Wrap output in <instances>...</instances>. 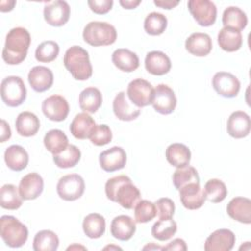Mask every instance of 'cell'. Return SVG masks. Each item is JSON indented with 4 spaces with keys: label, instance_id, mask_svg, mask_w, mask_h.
I'll return each mask as SVG.
<instances>
[{
    "label": "cell",
    "instance_id": "47",
    "mask_svg": "<svg viewBox=\"0 0 251 251\" xmlns=\"http://www.w3.org/2000/svg\"><path fill=\"white\" fill-rule=\"evenodd\" d=\"M87 4L92 12L98 15L107 14L113 7V0H89Z\"/></svg>",
    "mask_w": 251,
    "mask_h": 251
},
{
    "label": "cell",
    "instance_id": "20",
    "mask_svg": "<svg viewBox=\"0 0 251 251\" xmlns=\"http://www.w3.org/2000/svg\"><path fill=\"white\" fill-rule=\"evenodd\" d=\"M227 215L242 224H251V200L246 197H234L226 206Z\"/></svg>",
    "mask_w": 251,
    "mask_h": 251
},
{
    "label": "cell",
    "instance_id": "37",
    "mask_svg": "<svg viewBox=\"0 0 251 251\" xmlns=\"http://www.w3.org/2000/svg\"><path fill=\"white\" fill-rule=\"evenodd\" d=\"M80 157L81 153L78 147L73 144H69L64 151L53 155V161L57 167L62 169H69L75 167L79 162Z\"/></svg>",
    "mask_w": 251,
    "mask_h": 251
},
{
    "label": "cell",
    "instance_id": "28",
    "mask_svg": "<svg viewBox=\"0 0 251 251\" xmlns=\"http://www.w3.org/2000/svg\"><path fill=\"white\" fill-rule=\"evenodd\" d=\"M17 132L25 137L33 136L37 133L40 127V122L37 116L31 112H22L16 119Z\"/></svg>",
    "mask_w": 251,
    "mask_h": 251
},
{
    "label": "cell",
    "instance_id": "45",
    "mask_svg": "<svg viewBox=\"0 0 251 251\" xmlns=\"http://www.w3.org/2000/svg\"><path fill=\"white\" fill-rule=\"evenodd\" d=\"M156 207V216L159 220H167L172 219L175 213V203L173 200L167 197H163L158 199L155 203Z\"/></svg>",
    "mask_w": 251,
    "mask_h": 251
},
{
    "label": "cell",
    "instance_id": "18",
    "mask_svg": "<svg viewBox=\"0 0 251 251\" xmlns=\"http://www.w3.org/2000/svg\"><path fill=\"white\" fill-rule=\"evenodd\" d=\"M43 178L37 173L25 175L20 181L19 192L24 200L36 199L43 191Z\"/></svg>",
    "mask_w": 251,
    "mask_h": 251
},
{
    "label": "cell",
    "instance_id": "14",
    "mask_svg": "<svg viewBox=\"0 0 251 251\" xmlns=\"http://www.w3.org/2000/svg\"><path fill=\"white\" fill-rule=\"evenodd\" d=\"M235 243L234 233L226 228H220L212 232L205 241L206 251H229Z\"/></svg>",
    "mask_w": 251,
    "mask_h": 251
},
{
    "label": "cell",
    "instance_id": "2",
    "mask_svg": "<svg viewBox=\"0 0 251 251\" xmlns=\"http://www.w3.org/2000/svg\"><path fill=\"white\" fill-rule=\"evenodd\" d=\"M64 66L76 80H87L92 75V65L85 49L74 45L64 55Z\"/></svg>",
    "mask_w": 251,
    "mask_h": 251
},
{
    "label": "cell",
    "instance_id": "39",
    "mask_svg": "<svg viewBox=\"0 0 251 251\" xmlns=\"http://www.w3.org/2000/svg\"><path fill=\"white\" fill-rule=\"evenodd\" d=\"M204 192L208 201L212 203H220L226 197L227 188L222 180L218 178H212L205 183Z\"/></svg>",
    "mask_w": 251,
    "mask_h": 251
},
{
    "label": "cell",
    "instance_id": "51",
    "mask_svg": "<svg viewBox=\"0 0 251 251\" xmlns=\"http://www.w3.org/2000/svg\"><path fill=\"white\" fill-rule=\"evenodd\" d=\"M119 3L124 9L130 10V9H135L141 3V1L140 0H120Z\"/></svg>",
    "mask_w": 251,
    "mask_h": 251
},
{
    "label": "cell",
    "instance_id": "33",
    "mask_svg": "<svg viewBox=\"0 0 251 251\" xmlns=\"http://www.w3.org/2000/svg\"><path fill=\"white\" fill-rule=\"evenodd\" d=\"M82 228L87 237L91 239L99 238L105 232V219L102 215L98 213H91L84 218L82 223Z\"/></svg>",
    "mask_w": 251,
    "mask_h": 251
},
{
    "label": "cell",
    "instance_id": "49",
    "mask_svg": "<svg viewBox=\"0 0 251 251\" xmlns=\"http://www.w3.org/2000/svg\"><path fill=\"white\" fill-rule=\"evenodd\" d=\"M154 4L157 7H160L162 9L171 10L177 6L179 4V1H174V0H154Z\"/></svg>",
    "mask_w": 251,
    "mask_h": 251
},
{
    "label": "cell",
    "instance_id": "34",
    "mask_svg": "<svg viewBox=\"0 0 251 251\" xmlns=\"http://www.w3.org/2000/svg\"><path fill=\"white\" fill-rule=\"evenodd\" d=\"M23 198L19 192V187L14 184H4L0 189V205L7 210H17L23 204Z\"/></svg>",
    "mask_w": 251,
    "mask_h": 251
},
{
    "label": "cell",
    "instance_id": "4",
    "mask_svg": "<svg viewBox=\"0 0 251 251\" xmlns=\"http://www.w3.org/2000/svg\"><path fill=\"white\" fill-rule=\"evenodd\" d=\"M82 37L91 46H107L115 43L117 30L106 22H90L83 28Z\"/></svg>",
    "mask_w": 251,
    "mask_h": 251
},
{
    "label": "cell",
    "instance_id": "12",
    "mask_svg": "<svg viewBox=\"0 0 251 251\" xmlns=\"http://www.w3.org/2000/svg\"><path fill=\"white\" fill-rule=\"evenodd\" d=\"M71 9L69 4L63 0L49 2L44 6L43 16L46 23L52 26H62L70 19Z\"/></svg>",
    "mask_w": 251,
    "mask_h": 251
},
{
    "label": "cell",
    "instance_id": "10",
    "mask_svg": "<svg viewBox=\"0 0 251 251\" xmlns=\"http://www.w3.org/2000/svg\"><path fill=\"white\" fill-rule=\"evenodd\" d=\"M212 85L215 91L226 98L237 96L240 90V81L238 78L227 72H218L212 78Z\"/></svg>",
    "mask_w": 251,
    "mask_h": 251
},
{
    "label": "cell",
    "instance_id": "27",
    "mask_svg": "<svg viewBox=\"0 0 251 251\" xmlns=\"http://www.w3.org/2000/svg\"><path fill=\"white\" fill-rule=\"evenodd\" d=\"M113 64L121 71L131 73L139 67L138 56L126 48H119L112 54Z\"/></svg>",
    "mask_w": 251,
    "mask_h": 251
},
{
    "label": "cell",
    "instance_id": "6",
    "mask_svg": "<svg viewBox=\"0 0 251 251\" xmlns=\"http://www.w3.org/2000/svg\"><path fill=\"white\" fill-rule=\"evenodd\" d=\"M85 183L77 174H69L62 176L57 183V193L65 201H75L84 192Z\"/></svg>",
    "mask_w": 251,
    "mask_h": 251
},
{
    "label": "cell",
    "instance_id": "24",
    "mask_svg": "<svg viewBox=\"0 0 251 251\" xmlns=\"http://www.w3.org/2000/svg\"><path fill=\"white\" fill-rule=\"evenodd\" d=\"M213 44L209 34L203 32H194L185 40V49L197 57H205L212 50Z\"/></svg>",
    "mask_w": 251,
    "mask_h": 251
},
{
    "label": "cell",
    "instance_id": "26",
    "mask_svg": "<svg viewBox=\"0 0 251 251\" xmlns=\"http://www.w3.org/2000/svg\"><path fill=\"white\" fill-rule=\"evenodd\" d=\"M4 160L9 169L15 172H21L28 164V154L21 145H11L4 153Z\"/></svg>",
    "mask_w": 251,
    "mask_h": 251
},
{
    "label": "cell",
    "instance_id": "13",
    "mask_svg": "<svg viewBox=\"0 0 251 251\" xmlns=\"http://www.w3.org/2000/svg\"><path fill=\"white\" fill-rule=\"evenodd\" d=\"M178 191L181 204L188 210L199 209L206 201V195L204 189L200 186V182L188 183Z\"/></svg>",
    "mask_w": 251,
    "mask_h": 251
},
{
    "label": "cell",
    "instance_id": "5",
    "mask_svg": "<svg viewBox=\"0 0 251 251\" xmlns=\"http://www.w3.org/2000/svg\"><path fill=\"white\" fill-rule=\"evenodd\" d=\"M2 101L9 107L22 105L26 98V88L20 76L10 75L1 82L0 88Z\"/></svg>",
    "mask_w": 251,
    "mask_h": 251
},
{
    "label": "cell",
    "instance_id": "7",
    "mask_svg": "<svg viewBox=\"0 0 251 251\" xmlns=\"http://www.w3.org/2000/svg\"><path fill=\"white\" fill-rule=\"evenodd\" d=\"M153 94L154 88L152 84L143 78L133 79L127 85L126 95L128 99L138 108L150 105L152 103Z\"/></svg>",
    "mask_w": 251,
    "mask_h": 251
},
{
    "label": "cell",
    "instance_id": "35",
    "mask_svg": "<svg viewBox=\"0 0 251 251\" xmlns=\"http://www.w3.org/2000/svg\"><path fill=\"white\" fill-rule=\"evenodd\" d=\"M59 246L57 234L49 229L38 231L34 238L32 248L34 251H55Z\"/></svg>",
    "mask_w": 251,
    "mask_h": 251
},
{
    "label": "cell",
    "instance_id": "21",
    "mask_svg": "<svg viewBox=\"0 0 251 251\" xmlns=\"http://www.w3.org/2000/svg\"><path fill=\"white\" fill-rule=\"evenodd\" d=\"M141 194L139 189L132 184L131 179L122 183L116 194L114 202H117L125 209H133L134 206L140 201Z\"/></svg>",
    "mask_w": 251,
    "mask_h": 251
},
{
    "label": "cell",
    "instance_id": "43",
    "mask_svg": "<svg viewBox=\"0 0 251 251\" xmlns=\"http://www.w3.org/2000/svg\"><path fill=\"white\" fill-rule=\"evenodd\" d=\"M156 217L155 204L148 200H140L134 206V219L136 223H148Z\"/></svg>",
    "mask_w": 251,
    "mask_h": 251
},
{
    "label": "cell",
    "instance_id": "52",
    "mask_svg": "<svg viewBox=\"0 0 251 251\" xmlns=\"http://www.w3.org/2000/svg\"><path fill=\"white\" fill-rule=\"evenodd\" d=\"M16 5L15 0H2L0 1V11L1 12H10L14 9V6Z\"/></svg>",
    "mask_w": 251,
    "mask_h": 251
},
{
    "label": "cell",
    "instance_id": "17",
    "mask_svg": "<svg viewBox=\"0 0 251 251\" xmlns=\"http://www.w3.org/2000/svg\"><path fill=\"white\" fill-rule=\"evenodd\" d=\"M251 121L243 111L233 112L226 123L227 133L233 138H243L250 133Z\"/></svg>",
    "mask_w": 251,
    "mask_h": 251
},
{
    "label": "cell",
    "instance_id": "29",
    "mask_svg": "<svg viewBox=\"0 0 251 251\" xmlns=\"http://www.w3.org/2000/svg\"><path fill=\"white\" fill-rule=\"evenodd\" d=\"M167 161L176 168H182L189 165L191 152L189 148L182 143H173L166 149Z\"/></svg>",
    "mask_w": 251,
    "mask_h": 251
},
{
    "label": "cell",
    "instance_id": "16",
    "mask_svg": "<svg viewBox=\"0 0 251 251\" xmlns=\"http://www.w3.org/2000/svg\"><path fill=\"white\" fill-rule=\"evenodd\" d=\"M113 111L115 116L125 122L135 120L140 115V108L136 107L129 99L126 92H119L113 101Z\"/></svg>",
    "mask_w": 251,
    "mask_h": 251
},
{
    "label": "cell",
    "instance_id": "50",
    "mask_svg": "<svg viewBox=\"0 0 251 251\" xmlns=\"http://www.w3.org/2000/svg\"><path fill=\"white\" fill-rule=\"evenodd\" d=\"M11 137V128L5 120H1V142H5Z\"/></svg>",
    "mask_w": 251,
    "mask_h": 251
},
{
    "label": "cell",
    "instance_id": "9",
    "mask_svg": "<svg viewBox=\"0 0 251 251\" xmlns=\"http://www.w3.org/2000/svg\"><path fill=\"white\" fill-rule=\"evenodd\" d=\"M151 104L156 112L162 115H169L176 109V97L174 90L170 86L161 83L154 88Z\"/></svg>",
    "mask_w": 251,
    "mask_h": 251
},
{
    "label": "cell",
    "instance_id": "38",
    "mask_svg": "<svg viewBox=\"0 0 251 251\" xmlns=\"http://www.w3.org/2000/svg\"><path fill=\"white\" fill-rule=\"evenodd\" d=\"M191 182H200L196 169L189 165L182 168H176L173 174V183L176 189L179 190L181 187Z\"/></svg>",
    "mask_w": 251,
    "mask_h": 251
},
{
    "label": "cell",
    "instance_id": "42",
    "mask_svg": "<svg viewBox=\"0 0 251 251\" xmlns=\"http://www.w3.org/2000/svg\"><path fill=\"white\" fill-rule=\"evenodd\" d=\"M60 47L57 42L47 40L40 43L35 50V59L40 63H50L59 55Z\"/></svg>",
    "mask_w": 251,
    "mask_h": 251
},
{
    "label": "cell",
    "instance_id": "31",
    "mask_svg": "<svg viewBox=\"0 0 251 251\" xmlns=\"http://www.w3.org/2000/svg\"><path fill=\"white\" fill-rule=\"evenodd\" d=\"M102 94L100 90L96 87H86L84 88L78 97L79 107L85 113L93 114L102 105Z\"/></svg>",
    "mask_w": 251,
    "mask_h": 251
},
{
    "label": "cell",
    "instance_id": "3",
    "mask_svg": "<svg viewBox=\"0 0 251 251\" xmlns=\"http://www.w3.org/2000/svg\"><path fill=\"white\" fill-rule=\"evenodd\" d=\"M0 235L6 245L19 248L26 242L28 230L17 218L5 215L0 219Z\"/></svg>",
    "mask_w": 251,
    "mask_h": 251
},
{
    "label": "cell",
    "instance_id": "32",
    "mask_svg": "<svg viewBox=\"0 0 251 251\" xmlns=\"http://www.w3.org/2000/svg\"><path fill=\"white\" fill-rule=\"evenodd\" d=\"M222 23L224 27H230L240 31L246 27L248 19L246 14L240 8L230 6L224 11Z\"/></svg>",
    "mask_w": 251,
    "mask_h": 251
},
{
    "label": "cell",
    "instance_id": "15",
    "mask_svg": "<svg viewBox=\"0 0 251 251\" xmlns=\"http://www.w3.org/2000/svg\"><path fill=\"white\" fill-rule=\"evenodd\" d=\"M126 154L120 146H113L100 153L99 164L100 167L108 173L119 171L126 166Z\"/></svg>",
    "mask_w": 251,
    "mask_h": 251
},
{
    "label": "cell",
    "instance_id": "1",
    "mask_svg": "<svg viewBox=\"0 0 251 251\" xmlns=\"http://www.w3.org/2000/svg\"><path fill=\"white\" fill-rule=\"evenodd\" d=\"M30 41V34L25 28L21 26L12 28L6 35L2 51L3 60L9 65L21 64L26 57Z\"/></svg>",
    "mask_w": 251,
    "mask_h": 251
},
{
    "label": "cell",
    "instance_id": "54",
    "mask_svg": "<svg viewBox=\"0 0 251 251\" xmlns=\"http://www.w3.org/2000/svg\"><path fill=\"white\" fill-rule=\"evenodd\" d=\"M74 248H82V249H85L84 247H82V246H77V245H73V246H70V247H68V249L67 250H71V249H74Z\"/></svg>",
    "mask_w": 251,
    "mask_h": 251
},
{
    "label": "cell",
    "instance_id": "30",
    "mask_svg": "<svg viewBox=\"0 0 251 251\" xmlns=\"http://www.w3.org/2000/svg\"><path fill=\"white\" fill-rule=\"evenodd\" d=\"M218 43L226 52H235L242 46V34L239 30L223 27L218 33Z\"/></svg>",
    "mask_w": 251,
    "mask_h": 251
},
{
    "label": "cell",
    "instance_id": "8",
    "mask_svg": "<svg viewBox=\"0 0 251 251\" xmlns=\"http://www.w3.org/2000/svg\"><path fill=\"white\" fill-rule=\"evenodd\" d=\"M188 10L196 23L201 26L214 25L217 19V7L209 0H189Z\"/></svg>",
    "mask_w": 251,
    "mask_h": 251
},
{
    "label": "cell",
    "instance_id": "36",
    "mask_svg": "<svg viewBox=\"0 0 251 251\" xmlns=\"http://www.w3.org/2000/svg\"><path fill=\"white\" fill-rule=\"evenodd\" d=\"M43 142L46 149L53 155L61 153L69 145V140L67 135L60 129L49 130L45 134L43 138Z\"/></svg>",
    "mask_w": 251,
    "mask_h": 251
},
{
    "label": "cell",
    "instance_id": "53",
    "mask_svg": "<svg viewBox=\"0 0 251 251\" xmlns=\"http://www.w3.org/2000/svg\"><path fill=\"white\" fill-rule=\"evenodd\" d=\"M143 249L144 250H146V249H149V250H151V249H160V250H162V247L158 246V245H155L153 242H150L148 245L144 246Z\"/></svg>",
    "mask_w": 251,
    "mask_h": 251
},
{
    "label": "cell",
    "instance_id": "41",
    "mask_svg": "<svg viewBox=\"0 0 251 251\" xmlns=\"http://www.w3.org/2000/svg\"><path fill=\"white\" fill-rule=\"evenodd\" d=\"M177 226L176 223L173 219L159 220L156 222L151 229V234L154 238L160 241H166L175 235Z\"/></svg>",
    "mask_w": 251,
    "mask_h": 251
},
{
    "label": "cell",
    "instance_id": "48",
    "mask_svg": "<svg viewBox=\"0 0 251 251\" xmlns=\"http://www.w3.org/2000/svg\"><path fill=\"white\" fill-rule=\"evenodd\" d=\"M187 249L186 243L183 239L176 238L171 241L168 245L162 247V250H177V251H185Z\"/></svg>",
    "mask_w": 251,
    "mask_h": 251
},
{
    "label": "cell",
    "instance_id": "23",
    "mask_svg": "<svg viewBox=\"0 0 251 251\" xmlns=\"http://www.w3.org/2000/svg\"><path fill=\"white\" fill-rule=\"evenodd\" d=\"M145 69L154 75H163L170 72L172 63L168 55L161 51L148 52L145 57Z\"/></svg>",
    "mask_w": 251,
    "mask_h": 251
},
{
    "label": "cell",
    "instance_id": "22",
    "mask_svg": "<svg viewBox=\"0 0 251 251\" xmlns=\"http://www.w3.org/2000/svg\"><path fill=\"white\" fill-rule=\"evenodd\" d=\"M136 230L135 222L126 215H120L111 223V234L121 241L129 240Z\"/></svg>",
    "mask_w": 251,
    "mask_h": 251
},
{
    "label": "cell",
    "instance_id": "11",
    "mask_svg": "<svg viewBox=\"0 0 251 251\" xmlns=\"http://www.w3.org/2000/svg\"><path fill=\"white\" fill-rule=\"evenodd\" d=\"M42 112L46 118L54 122H62L69 115L70 107L65 97L53 94L42 102Z\"/></svg>",
    "mask_w": 251,
    "mask_h": 251
},
{
    "label": "cell",
    "instance_id": "40",
    "mask_svg": "<svg viewBox=\"0 0 251 251\" xmlns=\"http://www.w3.org/2000/svg\"><path fill=\"white\" fill-rule=\"evenodd\" d=\"M168 25V20L166 16L158 12H152L148 14L144 20V30L150 35L162 34Z\"/></svg>",
    "mask_w": 251,
    "mask_h": 251
},
{
    "label": "cell",
    "instance_id": "46",
    "mask_svg": "<svg viewBox=\"0 0 251 251\" xmlns=\"http://www.w3.org/2000/svg\"><path fill=\"white\" fill-rule=\"evenodd\" d=\"M127 180H130V178L125 175H120V176L109 178L105 184V193H106L107 198L114 202L115 194H116L119 186Z\"/></svg>",
    "mask_w": 251,
    "mask_h": 251
},
{
    "label": "cell",
    "instance_id": "25",
    "mask_svg": "<svg viewBox=\"0 0 251 251\" xmlns=\"http://www.w3.org/2000/svg\"><path fill=\"white\" fill-rule=\"evenodd\" d=\"M96 124L92 117L83 112L77 114L70 125L71 133L77 139L89 138Z\"/></svg>",
    "mask_w": 251,
    "mask_h": 251
},
{
    "label": "cell",
    "instance_id": "19",
    "mask_svg": "<svg viewBox=\"0 0 251 251\" xmlns=\"http://www.w3.org/2000/svg\"><path fill=\"white\" fill-rule=\"evenodd\" d=\"M27 80L34 91L44 92L52 86L54 75L49 68L44 66H35L29 71Z\"/></svg>",
    "mask_w": 251,
    "mask_h": 251
},
{
    "label": "cell",
    "instance_id": "44",
    "mask_svg": "<svg viewBox=\"0 0 251 251\" xmlns=\"http://www.w3.org/2000/svg\"><path fill=\"white\" fill-rule=\"evenodd\" d=\"M112 137L113 134L110 127L105 124H102L95 126L89 136V139L92 144L96 146H103L111 142Z\"/></svg>",
    "mask_w": 251,
    "mask_h": 251
}]
</instances>
